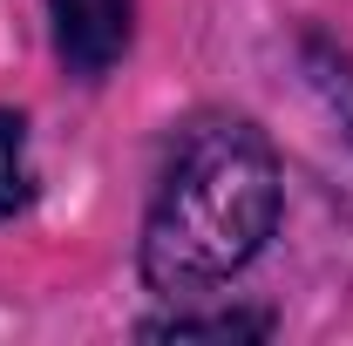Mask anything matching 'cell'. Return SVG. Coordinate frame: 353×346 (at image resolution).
<instances>
[{
  "mask_svg": "<svg viewBox=\"0 0 353 346\" xmlns=\"http://www.w3.org/2000/svg\"><path fill=\"white\" fill-rule=\"evenodd\" d=\"M48 7V41L61 75L82 88H102L136 41V0H41Z\"/></svg>",
  "mask_w": 353,
  "mask_h": 346,
  "instance_id": "2",
  "label": "cell"
},
{
  "mask_svg": "<svg viewBox=\"0 0 353 346\" xmlns=\"http://www.w3.org/2000/svg\"><path fill=\"white\" fill-rule=\"evenodd\" d=\"M41 176H34V150H28V123L14 109H0V224L34 211Z\"/></svg>",
  "mask_w": 353,
  "mask_h": 346,
  "instance_id": "4",
  "label": "cell"
},
{
  "mask_svg": "<svg viewBox=\"0 0 353 346\" xmlns=\"http://www.w3.org/2000/svg\"><path fill=\"white\" fill-rule=\"evenodd\" d=\"M279 312H252V305H190L170 299V312L136 319V340H272Z\"/></svg>",
  "mask_w": 353,
  "mask_h": 346,
  "instance_id": "3",
  "label": "cell"
},
{
  "mask_svg": "<svg viewBox=\"0 0 353 346\" xmlns=\"http://www.w3.org/2000/svg\"><path fill=\"white\" fill-rule=\"evenodd\" d=\"M279 211V143L238 109H197L170 130V150L157 163L136 231V278L157 299H211L218 285L259 265Z\"/></svg>",
  "mask_w": 353,
  "mask_h": 346,
  "instance_id": "1",
  "label": "cell"
},
{
  "mask_svg": "<svg viewBox=\"0 0 353 346\" xmlns=\"http://www.w3.org/2000/svg\"><path fill=\"white\" fill-rule=\"evenodd\" d=\"M306 68L312 82L326 88V102H333V116H340V130L353 143V68H347V48H333L326 34H306Z\"/></svg>",
  "mask_w": 353,
  "mask_h": 346,
  "instance_id": "5",
  "label": "cell"
}]
</instances>
